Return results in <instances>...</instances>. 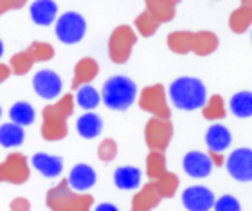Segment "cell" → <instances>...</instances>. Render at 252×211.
Segmentation results:
<instances>
[{"instance_id":"1","label":"cell","mask_w":252,"mask_h":211,"mask_svg":"<svg viewBox=\"0 0 252 211\" xmlns=\"http://www.w3.org/2000/svg\"><path fill=\"white\" fill-rule=\"evenodd\" d=\"M169 100L180 110H198L207 101V90L200 79L182 76L169 85Z\"/></svg>"},{"instance_id":"2","label":"cell","mask_w":252,"mask_h":211,"mask_svg":"<svg viewBox=\"0 0 252 211\" xmlns=\"http://www.w3.org/2000/svg\"><path fill=\"white\" fill-rule=\"evenodd\" d=\"M99 96L112 110H126L137 98V85L128 76H112L105 81Z\"/></svg>"},{"instance_id":"3","label":"cell","mask_w":252,"mask_h":211,"mask_svg":"<svg viewBox=\"0 0 252 211\" xmlns=\"http://www.w3.org/2000/svg\"><path fill=\"white\" fill-rule=\"evenodd\" d=\"M56 36L60 42L67 43V45H74L83 40L85 33H87V22L79 13L76 11H67L62 16L56 18Z\"/></svg>"},{"instance_id":"4","label":"cell","mask_w":252,"mask_h":211,"mask_svg":"<svg viewBox=\"0 0 252 211\" xmlns=\"http://www.w3.org/2000/svg\"><path fill=\"white\" fill-rule=\"evenodd\" d=\"M227 172L240 182L252 180V150L251 148H238L227 157Z\"/></svg>"},{"instance_id":"5","label":"cell","mask_w":252,"mask_h":211,"mask_svg":"<svg viewBox=\"0 0 252 211\" xmlns=\"http://www.w3.org/2000/svg\"><path fill=\"white\" fill-rule=\"evenodd\" d=\"M32 89L43 100H54V98H58L62 94L63 81L54 70L43 69L34 74V78H32Z\"/></svg>"},{"instance_id":"6","label":"cell","mask_w":252,"mask_h":211,"mask_svg":"<svg viewBox=\"0 0 252 211\" xmlns=\"http://www.w3.org/2000/svg\"><path fill=\"white\" fill-rule=\"evenodd\" d=\"M182 204L188 211H209L215 204V195L205 186H191L182 193Z\"/></svg>"},{"instance_id":"7","label":"cell","mask_w":252,"mask_h":211,"mask_svg":"<svg viewBox=\"0 0 252 211\" xmlns=\"http://www.w3.org/2000/svg\"><path fill=\"white\" fill-rule=\"evenodd\" d=\"M182 166H184V172L193 177V179H204L211 174L213 170V161L207 153L198 152V150H193L184 155V161H182Z\"/></svg>"},{"instance_id":"8","label":"cell","mask_w":252,"mask_h":211,"mask_svg":"<svg viewBox=\"0 0 252 211\" xmlns=\"http://www.w3.org/2000/svg\"><path fill=\"white\" fill-rule=\"evenodd\" d=\"M29 13L36 26H51L58 18V4L54 0H34L29 7Z\"/></svg>"},{"instance_id":"9","label":"cell","mask_w":252,"mask_h":211,"mask_svg":"<svg viewBox=\"0 0 252 211\" xmlns=\"http://www.w3.org/2000/svg\"><path fill=\"white\" fill-rule=\"evenodd\" d=\"M95 180H97V175H95L94 168L83 163L76 164V166L70 170V175H68V184L76 191L90 190V188L95 184Z\"/></svg>"},{"instance_id":"10","label":"cell","mask_w":252,"mask_h":211,"mask_svg":"<svg viewBox=\"0 0 252 211\" xmlns=\"http://www.w3.org/2000/svg\"><path fill=\"white\" fill-rule=\"evenodd\" d=\"M232 142V134L231 130L227 127H223V125H220V123H216V125H213V127L205 132V144H207V148H209L211 152H225L227 148L231 146Z\"/></svg>"},{"instance_id":"11","label":"cell","mask_w":252,"mask_h":211,"mask_svg":"<svg viewBox=\"0 0 252 211\" xmlns=\"http://www.w3.org/2000/svg\"><path fill=\"white\" fill-rule=\"evenodd\" d=\"M31 163H32V168L38 170L43 177H49V179L58 177L63 172V161L58 155H49V153L40 152L32 155Z\"/></svg>"},{"instance_id":"12","label":"cell","mask_w":252,"mask_h":211,"mask_svg":"<svg viewBox=\"0 0 252 211\" xmlns=\"http://www.w3.org/2000/svg\"><path fill=\"white\" fill-rule=\"evenodd\" d=\"M141 170L135 166H119L114 174V182L119 190H137L141 186Z\"/></svg>"},{"instance_id":"13","label":"cell","mask_w":252,"mask_h":211,"mask_svg":"<svg viewBox=\"0 0 252 211\" xmlns=\"http://www.w3.org/2000/svg\"><path fill=\"white\" fill-rule=\"evenodd\" d=\"M76 128H78V134L85 139H94L97 138L103 130V119H101L97 114H83L81 117H78V123H76Z\"/></svg>"},{"instance_id":"14","label":"cell","mask_w":252,"mask_h":211,"mask_svg":"<svg viewBox=\"0 0 252 211\" xmlns=\"http://www.w3.org/2000/svg\"><path fill=\"white\" fill-rule=\"evenodd\" d=\"M26 139V132H24V127L16 125V123L9 121L4 123L0 127V144L5 148H15L20 146Z\"/></svg>"},{"instance_id":"15","label":"cell","mask_w":252,"mask_h":211,"mask_svg":"<svg viewBox=\"0 0 252 211\" xmlns=\"http://www.w3.org/2000/svg\"><path fill=\"white\" fill-rule=\"evenodd\" d=\"M231 112L236 117H242V119H249L252 114V94L251 90H242V92H236V94L231 98Z\"/></svg>"},{"instance_id":"16","label":"cell","mask_w":252,"mask_h":211,"mask_svg":"<svg viewBox=\"0 0 252 211\" xmlns=\"http://www.w3.org/2000/svg\"><path fill=\"white\" fill-rule=\"evenodd\" d=\"M9 117L11 121L20 125V127H29L34 123V117H36V112L29 103L26 101H18L9 108Z\"/></svg>"},{"instance_id":"17","label":"cell","mask_w":252,"mask_h":211,"mask_svg":"<svg viewBox=\"0 0 252 211\" xmlns=\"http://www.w3.org/2000/svg\"><path fill=\"white\" fill-rule=\"evenodd\" d=\"M76 101H78V105L81 106V108H85V110H94L95 106L99 105L101 96L92 85H83L81 89H78Z\"/></svg>"},{"instance_id":"18","label":"cell","mask_w":252,"mask_h":211,"mask_svg":"<svg viewBox=\"0 0 252 211\" xmlns=\"http://www.w3.org/2000/svg\"><path fill=\"white\" fill-rule=\"evenodd\" d=\"M213 208H215V211H242L240 201L232 195H223V197H220L218 201L215 199Z\"/></svg>"},{"instance_id":"19","label":"cell","mask_w":252,"mask_h":211,"mask_svg":"<svg viewBox=\"0 0 252 211\" xmlns=\"http://www.w3.org/2000/svg\"><path fill=\"white\" fill-rule=\"evenodd\" d=\"M94 211H119V210H117V206L110 204V202H103V204H99Z\"/></svg>"},{"instance_id":"20","label":"cell","mask_w":252,"mask_h":211,"mask_svg":"<svg viewBox=\"0 0 252 211\" xmlns=\"http://www.w3.org/2000/svg\"><path fill=\"white\" fill-rule=\"evenodd\" d=\"M2 54H4V43L0 40V58H2Z\"/></svg>"},{"instance_id":"21","label":"cell","mask_w":252,"mask_h":211,"mask_svg":"<svg viewBox=\"0 0 252 211\" xmlns=\"http://www.w3.org/2000/svg\"><path fill=\"white\" fill-rule=\"evenodd\" d=\"M0 117H2V106H0Z\"/></svg>"}]
</instances>
